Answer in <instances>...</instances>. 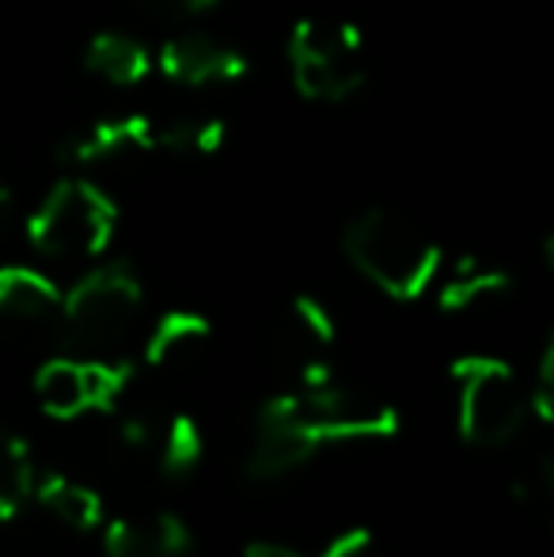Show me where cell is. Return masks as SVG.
Listing matches in <instances>:
<instances>
[{
    "label": "cell",
    "instance_id": "52a82bcc",
    "mask_svg": "<svg viewBox=\"0 0 554 557\" xmlns=\"http://www.w3.org/2000/svg\"><path fill=\"white\" fill-rule=\"evenodd\" d=\"M156 69L168 76L178 88H224V84H236L247 76V58L232 42H221L213 35H175L160 46L156 53Z\"/></svg>",
    "mask_w": 554,
    "mask_h": 557
},
{
    "label": "cell",
    "instance_id": "e0dca14e",
    "mask_svg": "<svg viewBox=\"0 0 554 557\" xmlns=\"http://www.w3.org/2000/svg\"><path fill=\"white\" fill-rule=\"evenodd\" d=\"M35 398L42 406L46 418L53 421H73L84 410H91L88 403V372H84L81 357H50L35 372Z\"/></svg>",
    "mask_w": 554,
    "mask_h": 557
},
{
    "label": "cell",
    "instance_id": "30bf717a",
    "mask_svg": "<svg viewBox=\"0 0 554 557\" xmlns=\"http://www.w3.org/2000/svg\"><path fill=\"white\" fill-rule=\"evenodd\" d=\"M61 288L35 265H0V331L42 334L61 319Z\"/></svg>",
    "mask_w": 554,
    "mask_h": 557
},
{
    "label": "cell",
    "instance_id": "7402d4cb",
    "mask_svg": "<svg viewBox=\"0 0 554 557\" xmlns=\"http://www.w3.org/2000/svg\"><path fill=\"white\" fill-rule=\"evenodd\" d=\"M525 398H528V413H535L543 425H551L554 421V342L551 337L543 342L540 364H535V383Z\"/></svg>",
    "mask_w": 554,
    "mask_h": 557
},
{
    "label": "cell",
    "instance_id": "9c48e42d",
    "mask_svg": "<svg viewBox=\"0 0 554 557\" xmlns=\"http://www.w3.org/2000/svg\"><path fill=\"white\" fill-rule=\"evenodd\" d=\"M281 342L296 364V383H319L334 375L331 352L338 342V326L323 300L293 296L285 308V323H281Z\"/></svg>",
    "mask_w": 554,
    "mask_h": 557
},
{
    "label": "cell",
    "instance_id": "d4e9b609",
    "mask_svg": "<svg viewBox=\"0 0 554 557\" xmlns=\"http://www.w3.org/2000/svg\"><path fill=\"white\" fill-rule=\"evenodd\" d=\"M244 557H304V554L293 550V546H285V543H267V539H259V543L244 546Z\"/></svg>",
    "mask_w": 554,
    "mask_h": 557
},
{
    "label": "cell",
    "instance_id": "5b68a950",
    "mask_svg": "<svg viewBox=\"0 0 554 557\" xmlns=\"http://www.w3.org/2000/svg\"><path fill=\"white\" fill-rule=\"evenodd\" d=\"M285 58L296 96L308 103H346L369 81L365 38L346 20H323V15L296 20L285 38Z\"/></svg>",
    "mask_w": 554,
    "mask_h": 557
},
{
    "label": "cell",
    "instance_id": "ac0fdd59",
    "mask_svg": "<svg viewBox=\"0 0 554 557\" xmlns=\"http://www.w3.org/2000/svg\"><path fill=\"white\" fill-rule=\"evenodd\" d=\"M38 467L30 447L15 433L0 429V523L15 520L35 500Z\"/></svg>",
    "mask_w": 554,
    "mask_h": 557
},
{
    "label": "cell",
    "instance_id": "484cf974",
    "mask_svg": "<svg viewBox=\"0 0 554 557\" xmlns=\"http://www.w3.org/2000/svg\"><path fill=\"white\" fill-rule=\"evenodd\" d=\"M8 216H12V190H8V183L0 178V232H4Z\"/></svg>",
    "mask_w": 554,
    "mask_h": 557
},
{
    "label": "cell",
    "instance_id": "4fadbf2b",
    "mask_svg": "<svg viewBox=\"0 0 554 557\" xmlns=\"http://www.w3.org/2000/svg\"><path fill=\"white\" fill-rule=\"evenodd\" d=\"M319 455V444L296 433L293 425L259 413V433H255L251 455H247V474L255 482H281V478L304 470Z\"/></svg>",
    "mask_w": 554,
    "mask_h": 557
},
{
    "label": "cell",
    "instance_id": "603a6c76",
    "mask_svg": "<svg viewBox=\"0 0 554 557\" xmlns=\"http://www.w3.org/2000/svg\"><path fill=\"white\" fill-rule=\"evenodd\" d=\"M119 413V444L130 455L156 451V436H160V421L148 410H114Z\"/></svg>",
    "mask_w": 554,
    "mask_h": 557
},
{
    "label": "cell",
    "instance_id": "8992f818",
    "mask_svg": "<svg viewBox=\"0 0 554 557\" xmlns=\"http://www.w3.org/2000/svg\"><path fill=\"white\" fill-rule=\"evenodd\" d=\"M456 425L471 447H505L528 425V398L505 360L467 352L452 364Z\"/></svg>",
    "mask_w": 554,
    "mask_h": 557
},
{
    "label": "cell",
    "instance_id": "4316f807",
    "mask_svg": "<svg viewBox=\"0 0 554 557\" xmlns=\"http://www.w3.org/2000/svg\"><path fill=\"white\" fill-rule=\"evenodd\" d=\"M163 4H175V8H183V12H206L217 0H163Z\"/></svg>",
    "mask_w": 554,
    "mask_h": 557
},
{
    "label": "cell",
    "instance_id": "2e32d148",
    "mask_svg": "<svg viewBox=\"0 0 554 557\" xmlns=\"http://www.w3.org/2000/svg\"><path fill=\"white\" fill-rule=\"evenodd\" d=\"M509 288H513L509 270H502V265H494V262H482V258H475V255H464V258H456L448 277L436 288V304H441V311H448V315H459V311L502 300Z\"/></svg>",
    "mask_w": 554,
    "mask_h": 557
},
{
    "label": "cell",
    "instance_id": "9a60e30c",
    "mask_svg": "<svg viewBox=\"0 0 554 557\" xmlns=\"http://www.w3.org/2000/svg\"><path fill=\"white\" fill-rule=\"evenodd\" d=\"M35 500L65 528L81 531V535H91V531L103 528L107 520V505L103 493L96 485L81 482V478L69 474H42L35 482Z\"/></svg>",
    "mask_w": 554,
    "mask_h": 557
},
{
    "label": "cell",
    "instance_id": "ffe728a7",
    "mask_svg": "<svg viewBox=\"0 0 554 557\" xmlns=\"http://www.w3.org/2000/svg\"><path fill=\"white\" fill-rule=\"evenodd\" d=\"M156 459L168 478H190L206 459V436L201 425L190 413H171L168 421H160V436H156Z\"/></svg>",
    "mask_w": 554,
    "mask_h": 557
},
{
    "label": "cell",
    "instance_id": "7a4b0ae2",
    "mask_svg": "<svg viewBox=\"0 0 554 557\" xmlns=\"http://www.w3.org/2000/svg\"><path fill=\"white\" fill-rule=\"evenodd\" d=\"M354 270L392 300H418L441 277V247L392 209H365L342 232Z\"/></svg>",
    "mask_w": 554,
    "mask_h": 557
},
{
    "label": "cell",
    "instance_id": "3957f363",
    "mask_svg": "<svg viewBox=\"0 0 554 557\" xmlns=\"http://www.w3.org/2000/svg\"><path fill=\"white\" fill-rule=\"evenodd\" d=\"M262 418L293 425L319 447L346 441H392L399 433V413L392 403L372 391L349 387L338 375L319 383H296L285 395H274L262 406Z\"/></svg>",
    "mask_w": 554,
    "mask_h": 557
},
{
    "label": "cell",
    "instance_id": "ba28073f",
    "mask_svg": "<svg viewBox=\"0 0 554 557\" xmlns=\"http://www.w3.org/2000/svg\"><path fill=\"white\" fill-rule=\"evenodd\" d=\"M156 148V117L152 114H119L99 117L88 129L73 133L61 145V160L76 168H96V163H126L137 156H152Z\"/></svg>",
    "mask_w": 554,
    "mask_h": 557
},
{
    "label": "cell",
    "instance_id": "44dd1931",
    "mask_svg": "<svg viewBox=\"0 0 554 557\" xmlns=\"http://www.w3.org/2000/svg\"><path fill=\"white\" fill-rule=\"evenodd\" d=\"M84 372H88V403L99 413L122 410L130 395V383H134V364L130 357H107V360H84Z\"/></svg>",
    "mask_w": 554,
    "mask_h": 557
},
{
    "label": "cell",
    "instance_id": "6da1fadb",
    "mask_svg": "<svg viewBox=\"0 0 554 557\" xmlns=\"http://www.w3.org/2000/svg\"><path fill=\"white\" fill-rule=\"evenodd\" d=\"M140 311H145V285L130 262H103L88 270L65 296H61L58 331L69 357L107 360L126 357Z\"/></svg>",
    "mask_w": 554,
    "mask_h": 557
},
{
    "label": "cell",
    "instance_id": "5bb4252c",
    "mask_svg": "<svg viewBox=\"0 0 554 557\" xmlns=\"http://www.w3.org/2000/svg\"><path fill=\"white\" fill-rule=\"evenodd\" d=\"M84 69L111 88H137L152 76L156 58L140 38L126 30H99L84 50Z\"/></svg>",
    "mask_w": 554,
    "mask_h": 557
},
{
    "label": "cell",
    "instance_id": "7c38bea8",
    "mask_svg": "<svg viewBox=\"0 0 554 557\" xmlns=\"http://www.w3.org/2000/svg\"><path fill=\"white\" fill-rule=\"evenodd\" d=\"M213 345V323L198 311H163L145 337V364L156 372H190Z\"/></svg>",
    "mask_w": 554,
    "mask_h": 557
},
{
    "label": "cell",
    "instance_id": "8fae6325",
    "mask_svg": "<svg viewBox=\"0 0 554 557\" xmlns=\"http://www.w3.org/2000/svg\"><path fill=\"white\" fill-rule=\"evenodd\" d=\"M103 554L107 557H190L194 531L183 516H114L103 520Z\"/></svg>",
    "mask_w": 554,
    "mask_h": 557
},
{
    "label": "cell",
    "instance_id": "277c9868",
    "mask_svg": "<svg viewBox=\"0 0 554 557\" xmlns=\"http://www.w3.org/2000/svg\"><path fill=\"white\" fill-rule=\"evenodd\" d=\"M119 232V206L91 178H58L27 216V239L53 262H91Z\"/></svg>",
    "mask_w": 554,
    "mask_h": 557
},
{
    "label": "cell",
    "instance_id": "cb8c5ba5",
    "mask_svg": "<svg viewBox=\"0 0 554 557\" xmlns=\"http://www.w3.org/2000/svg\"><path fill=\"white\" fill-rule=\"evenodd\" d=\"M316 557H384V550H380V543L372 539V531L349 528V531H342L338 539H331Z\"/></svg>",
    "mask_w": 554,
    "mask_h": 557
},
{
    "label": "cell",
    "instance_id": "d6986e66",
    "mask_svg": "<svg viewBox=\"0 0 554 557\" xmlns=\"http://www.w3.org/2000/svg\"><path fill=\"white\" fill-rule=\"evenodd\" d=\"M229 140V125L209 114L156 117V148L175 156H217Z\"/></svg>",
    "mask_w": 554,
    "mask_h": 557
}]
</instances>
